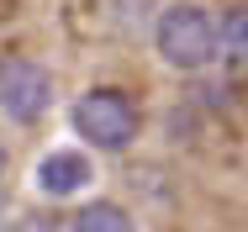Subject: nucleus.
Instances as JSON below:
<instances>
[{"instance_id":"obj_5","label":"nucleus","mask_w":248,"mask_h":232,"mask_svg":"<svg viewBox=\"0 0 248 232\" xmlns=\"http://www.w3.org/2000/svg\"><path fill=\"white\" fill-rule=\"evenodd\" d=\"M74 232H138V222L116 201H90V206L74 211Z\"/></svg>"},{"instance_id":"obj_7","label":"nucleus","mask_w":248,"mask_h":232,"mask_svg":"<svg viewBox=\"0 0 248 232\" xmlns=\"http://www.w3.org/2000/svg\"><path fill=\"white\" fill-rule=\"evenodd\" d=\"M16 232H63V227H58V217H48V211H32V217H21Z\"/></svg>"},{"instance_id":"obj_4","label":"nucleus","mask_w":248,"mask_h":232,"mask_svg":"<svg viewBox=\"0 0 248 232\" xmlns=\"http://www.w3.org/2000/svg\"><path fill=\"white\" fill-rule=\"evenodd\" d=\"M90 158L85 153H69V148H58V153H48L43 164H37V190L43 195H53V201H63V195H74V190L90 185Z\"/></svg>"},{"instance_id":"obj_8","label":"nucleus","mask_w":248,"mask_h":232,"mask_svg":"<svg viewBox=\"0 0 248 232\" xmlns=\"http://www.w3.org/2000/svg\"><path fill=\"white\" fill-rule=\"evenodd\" d=\"M0 174H5V142H0Z\"/></svg>"},{"instance_id":"obj_2","label":"nucleus","mask_w":248,"mask_h":232,"mask_svg":"<svg viewBox=\"0 0 248 232\" xmlns=\"http://www.w3.org/2000/svg\"><path fill=\"white\" fill-rule=\"evenodd\" d=\"M138 127H143V116H138V106L122 90H85L74 100V132L90 148H111L116 153V148H127L138 138Z\"/></svg>"},{"instance_id":"obj_6","label":"nucleus","mask_w":248,"mask_h":232,"mask_svg":"<svg viewBox=\"0 0 248 232\" xmlns=\"http://www.w3.org/2000/svg\"><path fill=\"white\" fill-rule=\"evenodd\" d=\"M217 32H222V53H227L232 63H248V5L227 11V16L217 21Z\"/></svg>"},{"instance_id":"obj_1","label":"nucleus","mask_w":248,"mask_h":232,"mask_svg":"<svg viewBox=\"0 0 248 232\" xmlns=\"http://www.w3.org/2000/svg\"><path fill=\"white\" fill-rule=\"evenodd\" d=\"M153 43H158V58L174 63V69H206L222 53V32L201 5H169L158 16V37Z\"/></svg>"},{"instance_id":"obj_3","label":"nucleus","mask_w":248,"mask_h":232,"mask_svg":"<svg viewBox=\"0 0 248 232\" xmlns=\"http://www.w3.org/2000/svg\"><path fill=\"white\" fill-rule=\"evenodd\" d=\"M53 100V74L37 58H0V111L21 127H32Z\"/></svg>"}]
</instances>
